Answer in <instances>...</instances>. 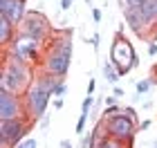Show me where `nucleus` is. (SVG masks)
Instances as JSON below:
<instances>
[{
	"label": "nucleus",
	"mask_w": 157,
	"mask_h": 148,
	"mask_svg": "<svg viewBox=\"0 0 157 148\" xmlns=\"http://www.w3.org/2000/svg\"><path fill=\"white\" fill-rule=\"evenodd\" d=\"M34 76H32V67L29 63L20 61L18 56H13L7 52L5 54V65H2V74H0V88L9 90L13 94L25 97V92L32 88Z\"/></svg>",
	"instance_id": "nucleus-1"
},
{
	"label": "nucleus",
	"mask_w": 157,
	"mask_h": 148,
	"mask_svg": "<svg viewBox=\"0 0 157 148\" xmlns=\"http://www.w3.org/2000/svg\"><path fill=\"white\" fill-rule=\"evenodd\" d=\"M110 61H112V65L119 70L121 76L128 74L135 67H139L137 52H135L130 40H128L126 36H121V32L115 36V40H112V45H110Z\"/></svg>",
	"instance_id": "nucleus-2"
},
{
	"label": "nucleus",
	"mask_w": 157,
	"mask_h": 148,
	"mask_svg": "<svg viewBox=\"0 0 157 148\" xmlns=\"http://www.w3.org/2000/svg\"><path fill=\"white\" fill-rule=\"evenodd\" d=\"M23 99H25V115L29 117L32 121H38V119H43L47 115V105H49V101H52V94L34 79L32 88L25 92Z\"/></svg>",
	"instance_id": "nucleus-3"
},
{
	"label": "nucleus",
	"mask_w": 157,
	"mask_h": 148,
	"mask_svg": "<svg viewBox=\"0 0 157 148\" xmlns=\"http://www.w3.org/2000/svg\"><path fill=\"white\" fill-rule=\"evenodd\" d=\"M18 32H20V34H25V36H32L34 40H38V43H45L47 38H52V36H54V32H52V23H49L47 16H45L43 11H38V9L27 11L25 20L18 25Z\"/></svg>",
	"instance_id": "nucleus-4"
},
{
	"label": "nucleus",
	"mask_w": 157,
	"mask_h": 148,
	"mask_svg": "<svg viewBox=\"0 0 157 148\" xmlns=\"http://www.w3.org/2000/svg\"><path fill=\"white\" fill-rule=\"evenodd\" d=\"M29 126L32 119L27 115L18 119H9V121H0V148H16L27 137Z\"/></svg>",
	"instance_id": "nucleus-5"
},
{
	"label": "nucleus",
	"mask_w": 157,
	"mask_h": 148,
	"mask_svg": "<svg viewBox=\"0 0 157 148\" xmlns=\"http://www.w3.org/2000/svg\"><path fill=\"white\" fill-rule=\"evenodd\" d=\"M40 45L38 40H34L32 36H25V34H16V38H13V43L9 45V54L13 56H18L20 61H25V63H38L40 59Z\"/></svg>",
	"instance_id": "nucleus-6"
},
{
	"label": "nucleus",
	"mask_w": 157,
	"mask_h": 148,
	"mask_svg": "<svg viewBox=\"0 0 157 148\" xmlns=\"http://www.w3.org/2000/svg\"><path fill=\"white\" fill-rule=\"evenodd\" d=\"M137 128L139 126L132 121V119H128L126 115H119V117H112L105 121V132H108V137H115L119 142H124L128 146H132V139L137 135Z\"/></svg>",
	"instance_id": "nucleus-7"
},
{
	"label": "nucleus",
	"mask_w": 157,
	"mask_h": 148,
	"mask_svg": "<svg viewBox=\"0 0 157 148\" xmlns=\"http://www.w3.org/2000/svg\"><path fill=\"white\" fill-rule=\"evenodd\" d=\"M18 117H25V99L0 88V121H9Z\"/></svg>",
	"instance_id": "nucleus-8"
},
{
	"label": "nucleus",
	"mask_w": 157,
	"mask_h": 148,
	"mask_svg": "<svg viewBox=\"0 0 157 148\" xmlns=\"http://www.w3.org/2000/svg\"><path fill=\"white\" fill-rule=\"evenodd\" d=\"M70 65H72V56H67L63 52H56L52 47L43 56V72H49L54 76H61V79H65V74L70 72Z\"/></svg>",
	"instance_id": "nucleus-9"
},
{
	"label": "nucleus",
	"mask_w": 157,
	"mask_h": 148,
	"mask_svg": "<svg viewBox=\"0 0 157 148\" xmlns=\"http://www.w3.org/2000/svg\"><path fill=\"white\" fill-rule=\"evenodd\" d=\"M0 16L18 27L27 16V0H0Z\"/></svg>",
	"instance_id": "nucleus-10"
},
{
	"label": "nucleus",
	"mask_w": 157,
	"mask_h": 148,
	"mask_svg": "<svg viewBox=\"0 0 157 148\" xmlns=\"http://www.w3.org/2000/svg\"><path fill=\"white\" fill-rule=\"evenodd\" d=\"M124 20L128 23V27H130L137 36H141V38L148 36V27H146V23H144V18H141L137 7H135V9H126L124 11Z\"/></svg>",
	"instance_id": "nucleus-11"
},
{
	"label": "nucleus",
	"mask_w": 157,
	"mask_h": 148,
	"mask_svg": "<svg viewBox=\"0 0 157 148\" xmlns=\"http://www.w3.org/2000/svg\"><path fill=\"white\" fill-rule=\"evenodd\" d=\"M137 9H139V13H141V18H144L148 29L157 25V0H144Z\"/></svg>",
	"instance_id": "nucleus-12"
},
{
	"label": "nucleus",
	"mask_w": 157,
	"mask_h": 148,
	"mask_svg": "<svg viewBox=\"0 0 157 148\" xmlns=\"http://www.w3.org/2000/svg\"><path fill=\"white\" fill-rule=\"evenodd\" d=\"M101 72H103V79H105V83H110L112 88H115L117 83H119V79H121L119 70H117L115 65H112V61H110V59H108V61H105L103 65H101Z\"/></svg>",
	"instance_id": "nucleus-13"
},
{
	"label": "nucleus",
	"mask_w": 157,
	"mask_h": 148,
	"mask_svg": "<svg viewBox=\"0 0 157 148\" xmlns=\"http://www.w3.org/2000/svg\"><path fill=\"white\" fill-rule=\"evenodd\" d=\"M153 85H155V79H141V81H135V90H137V94H141V97H146L148 92H151Z\"/></svg>",
	"instance_id": "nucleus-14"
},
{
	"label": "nucleus",
	"mask_w": 157,
	"mask_h": 148,
	"mask_svg": "<svg viewBox=\"0 0 157 148\" xmlns=\"http://www.w3.org/2000/svg\"><path fill=\"white\" fill-rule=\"evenodd\" d=\"M119 115H124V105H110V108H105L101 112V119H103V121H108V119L119 117Z\"/></svg>",
	"instance_id": "nucleus-15"
},
{
	"label": "nucleus",
	"mask_w": 157,
	"mask_h": 148,
	"mask_svg": "<svg viewBox=\"0 0 157 148\" xmlns=\"http://www.w3.org/2000/svg\"><path fill=\"white\" fill-rule=\"evenodd\" d=\"M94 103H97L94 94H85V99L81 101V112H88V115H92V108H94Z\"/></svg>",
	"instance_id": "nucleus-16"
},
{
	"label": "nucleus",
	"mask_w": 157,
	"mask_h": 148,
	"mask_svg": "<svg viewBox=\"0 0 157 148\" xmlns=\"http://www.w3.org/2000/svg\"><path fill=\"white\" fill-rule=\"evenodd\" d=\"M99 148H130V146L124 144V142H119V139H115V137H105V142Z\"/></svg>",
	"instance_id": "nucleus-17"
},
{
	"label": "nucleus",
	"mask_w": 157,
	"mask_h": 148,
	"mask_svg": "<svg viewBox=\"0 0 157 148\" xmlns=\"http://www.w3.org/2000/svg\"><path fill=\"white\" fill-rule=\"evenodd\" d=\"M88 112H81V115H78V121H76V135L78 137H83L85 135V123H88Z\"/></svg>",
	"instance_id": "nucleus-18"
},
{
	"label": "nucleus",
	"mask_w": 157,
	"mask_h": 148,
	"mask_svg": "<svg viewBox=\"0 0 157 148\" xmlns=\"http://www.w3.org/2000/svg\"><path fill=\"white\" fill-rule=\"evenodd\" d=\"M65 92H67V83H65V79H61L59 85H56V90H54V99H63Z\"/></svg>",
	"instance_id": "nucleus-19"
},
{
	"label": "nucleus",
	"mask_w": 157,
	"mask_h": 148,
	"mask_svg": "<svg viewBox=\"0 0 157 148\" xmlns=\"http://www.w3.org/2000/svg\"><path fill=\"white\" fill-rule=\"evenodd\" d=\"M144 0H119V7H121V11H126V9H135V7H139Z\"/></svg>",
	"instance_id": "nucleus-20"
},
{
	"label": "nucleus",
	"mask_w": 157,
	"mask_h": 148,
	"mask_svg": "<svg viewBox=\"0 0 157 148\" xmlns=\"http://www.w3.org/2000/svg\"><path fill=\"white\" fill-rule=\"evenodd\" d=\"M16 148H38V142H36L34 137H27V139H23Z\"/></svg>",
	"instance_id": "nucleus-21"
},
{
	"label": "nucleus",
	"mask_w": 157,
	"mask_h": 148,
	"mask_svg": "<svg viewBox=\"0 0 157 148\" xmlns=\"http://www.w3.org/2000/svg\"><path fill=\"white\" fill-rule=\"evenodd\" d=\"M88 43H90L92 47H94V52H99V47H101V34H99V32H94V34L90 36V40H88Z\"/></svg>",
	"instance_id": "nucleus-22"
},
{
	"label": "nucleus",
	"mask_w": 157,
	"mask_h": 148,
	"mask_svg": "<svg viewBox=\"0 0 157 148\" xmlns=\"http://www.w3.org/2000/svg\"><path fill=\"white\" fill-rule=\"evenodd\" d=\"M124 115H126L128 119H132V121L139 126V121H137V110H135V105H126V108H124Z\"/></svg>",
	"instance_id": "nucleus-23"
},
{
	"label": "nucleus",
	"mask_w": 157,
	"mask_h": 148,
	"mask_svg": "<svg viewBox=\"0 0 157 148\" xmlns=\"http://www.w3.org/2000/svg\"><path fill=\"white\" fill-rule=\"evenodd\" d=\"M81 148H92V130L81 137Z\"/></svg>",
	"instance_id": "nucleus-24"
},
{
	"label": "nucleus",
	"mask_w": 157,
	"mask_h": 148,
	"mask_svg": "<svg viewBox=\"0 0 157 148\" xmlns=\"http://www.w3.org/2000/svg\"><path fill=\"white\" fill-rule=\"evenodd\" d=\"M103 101H105V108H110V105H119V99H117L115 94H108Z\"/></svg>",
	"instance_id": "nucleus-25"
},
{
	"label": "nucleus",
	"mask_w": 157,
	"mask_h": 148,
	"mask_svg": "<svg viewBox=\"0 0 157 148\" xmlns=\"http://www.w3.org/2000/svg\"><path fill=\"white\" fill-rule=\"evenodd\" d=\"M101 18H103V11L99 9V7H94V9H92V20H94V23H101Z\"/></svg>",
	"instance_id": "nucleus-26"
},
{
	"label": "nucleus",
	"mask_w": 157,
	"mask_h": 148,
	"mask_svg": "<svg viewBox=\"0 0 157 148\" xmlns=\"http://www.w3.org/2000/svg\"><path fill=\"white\" fill-rule=\"evenodd\" d=\"M94 88H97V81H94V76H90V81H88V94H94Z\"/></svg>",
	"instance_id": "nucleus-27"
},
{
	"label": "nucleus",
	"mask_w": 157,
	"mask_h": 148,
	"mask_svg": "<svg viewBox=\"0 0 157 148\" xmlns=\"http://www.w3.org/2000/svg\"><path fill=\"white\" fill-rule=\"evenodd\" d=\"M112 94H115L117 99H121V97H124L126 92H124V88H119V85H115V88H112Z\"/></svg>",
	"instance_id": "nucleus-28"
},
{
	"label": "nucleus",
	"mask_w": 157,
	"mask_h": 148,
	"mask_svg": "<svg viewBox=\"0 0 157 148\" xmlns=\"http://www.w3.org/2000/svg\"><path fill=\"white\" fill-rule=\"evenodd\" d=\"M148 54H151V56H157V43H153V40L148 43Z\"/></svg>",
	"instance_id": "nucleus-29"
},
{
	"label": "nucleus",
	"mask_w": 157,
	"mask_h": 148,
	"mask_svg": "<svg viewBox=\"0 0 157 148\" xmlns=\"http://www.w3.org/2000/svg\"><path fill=\"white\" fill-rule=\"evenodd\" d=\"M151 119H144V121H139V130H148V128H151Z\"/></svg>",
	"instance_id": "nucleus-30"
},
{
	"label": "nucleus",
	"mask_w": 157,
	"mask_h": 148,
	"mask_svg": "<svg viewBox=\"0 0 157 148\" xmlns=\"http://www.w3.org/2000/svg\"><path fill=\"white\" fill-rule=\"evenodd\" d=\"M72 2H74V0H61V9H63V11H67L70 7H72Z\"/></svg>",
	"instance_id": "nucleus-31"
},
{
	"label": "nucleus",
	"mask_w": 157,
	"mask_h": 148,
	"mask_svg": "<svg viewBox=\"0 0 157 148\" xmlns=\"http://www.w3.org/2000/svg\"><path fill=\"white\" fill-rule=\"evenodd\" d=\"M52 105H54V110H61V108H63V99H54Z\"/></svg>",
	"instance_id": "nucleus-32"
},
{
	"label": "nucleus",
	"mask_w": 157,
	"mask_h": 148,
	"mask_svg": "<svg viewBox=\"0 0 157 148\" xmlns=\"http://www.w3.org/2000/svg\"><path fill=\"white\" fill-rule=\"evenodd\" d=\"M38 123H40V128H47V126H49V117L45 115L43 119H38Z\"/></svg>",
	"instance_id": "nucleus-33"
},
{
	"label": "nucleus",
	"mask_w": 157,
	"mask_h": 148,
	"mask_svg": "<svg viewBox=\"0 0 157 148\" xmlns=\"http://www.w3.org/2000/svg\"><path fill=\"white\" fill-rule=\"evenodd\" d=\"M141 108H144V110H151V108H153V101H144V103H141Z\"/></svg>",
	"instance_id": "nucleus-34"
},
{
	"label": "nucleus",
	"mask_w": 157,
	"mask_h": 148,
	"mask_svg": "<svg viewBox=\"0 0 157 148\" xmlns=\"http://www.w3.org/2000/svg\"><path fill=\"white\" fill-rule=\"evenodd\" d=\"M61 148H72V144H70L67 139H61Z\"/></svg>",
	"instance_id": "nucleus-35"
},
{
	"label": "nucleus",
	"mask_w": 157,
	"mask_h": 148,
	"mask_svg": "<svg viewBox=\"0 0 157 148\" xmlns=\"http://www.w3.org/2000/svg\"><path fill=\"white\" fill-rule=\"evenodd\" d=\"M141 99H144V97H141V94H132V103H139V101H141Z\"/></svg>",
	"instance_id": "nucleus-36"
},
{
	"label": "nucleus",
	"mask_w": 157,
	"mask_h": 148,
	"mask_svg": "<svg viewBox=\"0 0 157 148\" xmlns=\"http://www.w3.org/2000/svg\"><path fill=\"white\" fill-rule=\"evenodd\" d=\"M153 40H157V29H155V36H153Z\"/></svg>",
	"instance_id": "nucleus-37"
},
{
	"label": "nucleus",
	"mask_w": 157,
	"mask_h": 148,
	"mask_svg": "<svg viewBox=\"0 0 157 148\" xmlns=\"http://www.w3.org/2000/svg\"><path fill=\"white\" fill-rule=\"evenodd\" d=\"M85 5H92V0H85Z\"/></svg>",
	"instance_id": "nucleus-38"
}]
</instances>
